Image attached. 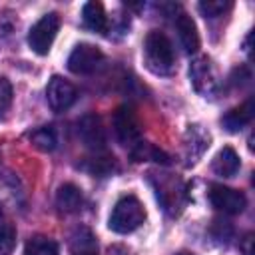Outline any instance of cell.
<instances>
[{
	"mask_svg": "<svg viewBox=\"0 0 255 255\" xmlns=\"http://www.w3.org/2000/svg\"><path fill=\"white\" fill-rule=\"evenodd\" d=\"M147 181L151 183L155 197L167 215L175 217L183 211L185 201H187V193H185V183L177 175L161 173V171H149Z\"/></svg>",
	"mask_w": 255,
	"mask_h": 255,
	"instance_id": "cell-1",
	"label": "cell"
},
{
	"mask_svg": "<svg viewBox=\"0 0 255 255\" xmlns=\"http://www.w3.org/2000/svg\"><path fill=\"white\" fill-rule=\"evenodd\" d=\"M143 58H145L147 70L153 72L155 76H169L175 70L173 46L169 38L159 30L147 32L143 40Z\"/></svg>",
	"mask_w": 255,
	"mask_h": 255,
	"instance_id": "cell-2",
	"label": "cell"
},
{
	"mask_svg": "<svg viewBox=\"0 0 255 255\" xmlns=\"http://www.w3.org/2000/svg\"><path fill=\"white\" fill-rule=\"evenodd\" d=\"M145 219V209L141 205V201L135 195H124L122 199H118V203L112 209L108 227L114 233H131L135 231Z\"/></svg>",
	"mask_w": 255,
	"mask_h": 255,
	"instance_id": "cell-3",
	"label": "cell"
},
{
	"mask_svg": "<svg viewBox=\"0 0 255 255\" xmlns=\"http://www.w3.org/2000/svg\"><path fill=\"white\" fill-rule=\"evenodd\" d=\"M60 30V16L56 12H50V14H44L28 32V44L30 48L40 54V56H46L54 44V38Z\"/></svg>",
	"mask_w": 255,
	"mask_h": 255,
	"instance_id": "cell-4",
	"label": "cell"
},
{
	"mask_svg": "<svg viewBox=\"0 0 255 255\" xmlns=\"http://www.w3.org/2000/svg\"><path fill=\"white\" fill-rule=\"evenodd\" d=\"M114 131L122 145H137L141 137V124L137 120V114L131 106L124 104L114 112Z\"/></svg>",
	"mask_w": 255,
	"mask_h": 255,
	"instance_id": "cell-5",
	"label": "cell"
},
{
	"mask_svg": "<svg viewBox=\"0 0 255 255\" xmlns=\"http://www.w3.org/2000/svg\"><path fill=\"white\" fill-rule=\"evenodd\" d=\"M189 80H191L195 92H199L201 96H213L217 92V86H219L215 68H213V64L207 56H199L191 62Z\"/></svg>",
	"mask_w": 255,
	"mask_h": 255,
	"instance_id": "cell-6",
	"label": "cell"
},
{
	"mask_svg": "<svg viewBox=\"0 0 255 255\" xmlns=\"http://www.w3.org/2000/svg\"><path fill=\"white\" fill-rule=\"evenodd\" d=\"M104 62V54L98 46L94 44H78L70 58H68V70L74 74H92L100 68V64Z\"/></svg>",
	"mask_w": 255,
	"mask_h": 255,
	"instance_id": "cell-7",
	"label": "cell"
},
{
	"mask_svg": "<svg viewBox=\"0 0 255 255\" xmlns=\"http://www.w3.org/2000/svg\"><path fill=\"white\" fill-rule=\"evenodd\" d=\"M209 201L215 209H219L227 215H237L247 205V197L241 191H237L233 187L217 185V183L209 187Z\"/></svg>",
	"mask_w": 255,
	"mask_h": 255,
	"instance_id": "cell-8",
	"label": "cell"
},
{
	"mask_svg": "<svg viewBox=\"0 0 255 255\" xmlns=\"http://www.w3.org/2000/svg\"><path fill=\"white\" fill-rule=\"evenodd\" d=\"M78 135L82 143L88 149H94L96 153L106 147V129L102 124V118L98 114H86L78 122Z\"/></svg>",
	"mask_w": 255,
	"mask_h": 255,
	"instance_id": "cell-9",
	"label": "cell"
},
{
	"mask_svg": "<svg viewBox=\"0 0 255 255\" xmlns=\"http://www.w3.org/2000/svg\"><path fill=\"white\" fill-rule=\"evenodd\" d=\"M78 98V92L74 88V84H70L68 80H64L62 76H54L48 82L46 88V100L50 104V108L54 112H64L68 110Z\"/></svg>",
	"mask_w": 255,
	"mask_h": 255,
	"instance_id": "cell-10",
	"label": "cell"
},
{
	"mask_svg": "<svg viewBox=\"0 0 255 255\" xmlns=\"http://www.w3.org/2000/svg\"><path fill=\"white\" fill-rule=\"evenodd\" d=\"M213 171L221 177H233L239 167H241V159L237 155V151L229 145H225L223 149H219V153L213 157V163H211Z\"/></svg>",
	"mask_w": 255,
	"mask_h": 255,
	"instance_id": "cell-11",
	"label": "cell"
},
{
	"mask_svg": "<svg viewBox=\"0 0 255 255\" xmlns=\"http://www.w3.org/2000/svg\"><path fill=\"white\" fill-rule=\"evenodd\" d=\"M175 26H177V32H179V40H181V46L187 54H193L197 52L199 48V34H197V28H195V22L191 20V16H187L185 12H181L175 20Z\"/></svg>",
	"mask_w": 255,
	"mask_h": 255,
	"instance_id": "cell-12",
	"label": "cell"
},
{
	"mask_svg": "<svg viewBox=\"0 0 255 255\" xmlns=\"http://www.w3.org/2000/svg\"><path fill=\"white\" fill-rule=\"evenodd\" d=\"M251 120H253V102L247 100L245 104H241V106L229 110V112L221 118V124H223V128H225L227 131H239V129H243L247 124H251Z\"/></svg>",
	"mask_w": 255,
	"mask_h": 255,
	"instance_id": "cell-13",
	"label": "cell"
},
{
	"mask_svg": "<svg viewBox=\"0 0 255 255\" xmlns=\"http://www.w3.org/2000/svg\"><path fill=\"white\" fill-rule=\"evenodd\" d=\"M84 203V197H82V189L74 183H64L60 185L58 193H56V205L60 211L64 213H76L80 211Z\"/></svg>",
	"mask_w": 255,
	"mask_h": 255,
	"instance_id": "cell-14",
	"label": "cell"
},
{
	"mask_svg": "<svg viewBox=\"0 0 255 255\" xmlns=\"http://www.w3.org/2000/svg\"><path fill=\"white\" fill-rule=\"evenodd\" d=\"M82 18H84V24L90 30H94L98 34H106L108 32V16H106L104 6L100 2H88V4H84Z\"/></svg>",
	"mask_w": 255,
	"mask_h": 255,
	"instance_id": "cell-15",
	"label": "cell"
},
{
	"mask_svg": "<svg viewBox=\"0 0 255 255\" xmlns=\"http://www.w3.org/2000/svg\"><path fill=\"white\" fill-rule=\"evenodd\" d=\"M207 145H209V133H205V131L201 129V126H189V129H187V139H185L189 163L197 161V157L207 149Z\"/></svg>",
	"mask_w": 255,
	"mask_h": 255,
	"instance_id": "cell-16",
	"label": "cell"
},
{
	"mask_svg": "<svg viewBox=\"0 0 255 255\" xmlns=\"http://www.w3.org/2000/svg\"><path fill=\"white\" fill-rule=\"evenodd\" d=\"M80 167H82L84 171H88L90 175L106 177V175H112L118 165H116L114 155H110V153H104V155L96 153V155H92V157H86V161H84Z\"/></svg>",
	"mask_w": 255,
	"mask_h": 255,
	"instance_id": "cell-17",
	"label": "cell"
},
{
	"mask_svg": "<svg viewBox=\"0 0 255 255\" xmlns=\"http://www.w3.org/2000/svg\"><path fill=\"white\" fill-rule=\"evenodd\" d=\"M72 253L74 255H98L96 237L88 227H78L72 235Z\"/></svg>",
	"mask_w": 255,
	"mask_h": 255,
	"instance_id": "cell-18",
	"label": "cell"
},
{
	"mask_svg": "<svg viewBox=\"0 0 255 255\" xmlns=\"http://www.w3.org/2000/svg\"><path fill=\"white\" fill-rule=\"evenodd\" d=\"M131 159L133 161H157V163H163V165H167L171 161L169 155L163 149L155 147L153 143H145V141H139L137 145H133Z\"/></svg>",
	"mask_w": 255,
	"mask_h": 255,
	"instance_id": "cell-19",
	"label": "cell"
},
{
	"mask_svg": "<svg viewBox=\"0 0 255 255\" xmlns=\"http://www.w3.org/2000/svg\"><path fill=\"white\" fill-rule=\"evenodd\" d=\"M24 255H60L58 243L44 235H34L24 249Z\"/></svg>",
	"mask_w": 255,
	"mask_h": 255,
	"instance_id": "cell-20",
	"label": "cell"
},
{
	"mask_svg": "<svg viewBox=\"0 0 255 255\" xmlns=\"http://www.w3.org/2000/svg\"><path fill=\"white\" fill-rule=\"evenodd\" d=\"M28 137H30L32 145L38 147V149H42V151H52V149L56 147V143H58L56 131H54L52 128H38V129H34Z\"/></svg>",
	"mask_w": 255,
	"mask_h": 255,
	"instance_id": "cell-21",
	"label": "cell"
},
{
	"mask_svg": "<svg viewBox=\"0 0 255 255\" xmlns=\"http://www.w3.org/2000/svg\"><path fill=\"white\" fill-rule=\"evenodd\" d=\"M16 245V229L12 223H0V255H10Z\"/></svg>",
	"mask_w": 255,
	"mask_h": 255,
	"instance_id": "cell-22",
	"label": "cell"
},
{
	"mask_svg": "<svg viewBox=\"0 0 255 255\" xmlns=\"http://www.w3.org/2000/svg\"><path fill=\"white\" fill-rule=\"evenodd\" d=\"M231 10V2H221V0H207V2H199V12L205 18H219L225 12Z\"/></svg>",
	"mask_w": 255,
	"mask_h": 255,
	"instance_id": "cell-23",
	"label": "cell"
},
{
	"mask_svg": "<svg viewBox=\"0 0 255 255\" xmlns=\"http://www.w3.org/2000/svg\"><path fill=\"white\" fill-rule=\"evenodd\" d=\"M10 106H12V86L6 78H0V118L6 116Z\"/></svg>",
	"mask_w": 255,
	"mask_h": 255,
	"instance_id": "cell-24",
	"label": "cell"
},
{
	"mask_svg": "<svg viewBox=\"0 0 255 255\" xmlns=\"http://www.w3.org/2000/svg\"><path fill=\"white\" fill-rule=\"evenodd\" d=\"M110 255H133V253L124 245H112L110 247Z\"/></svg>",
	"mask_w": 255,
	"mask_h": 255,
	"instance_id": "cell-25",
	"label": "cell"
},
{
	"mask_svg": "<svg viewBox=\"0 0 255 255\" xmlns=\"http://www.w3.org/2000/svg\"><path fill=\"white\" fill-rule=\"evenodd\" d=\"M177 255H195V253H189V251H181V253H177Z\"/></svg>",
	"mask_w": 255,
	"mask_h": 255,
	"instance_id": "cell-26",
	"label": "cell"
}]
</instances>
